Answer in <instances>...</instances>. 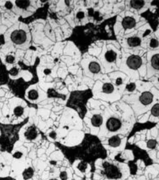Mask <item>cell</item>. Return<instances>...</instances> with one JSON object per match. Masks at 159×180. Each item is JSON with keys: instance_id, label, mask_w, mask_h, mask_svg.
<instances>
[{"instance_id": "cell-1", "label": "cell", "mask_w": 159, "mask_h": 180, "mask_svg": "<svg viewBox=\"0 0 159 180\" xmlns=\"http://www.w3.org/2000/svg\"><path fill=\"white\" fill-rule=\"evenodd\" d=\"M29 120L27 117L18 124H3L0 123V151L12 154L17 141L20 140V131Z\"/></svg>"}, {"instance_id": "cell-2", "label": "cell", "mask_w": 159, "mask_h": 180, "mask_svg": "<svg viewBox=\"0 0 159 180\" xmlns=\"http://www.w3.org/2000/svg\"><path fill=\"white\" fill-rule=\"evenodd\" d=\"M92 96V93L89 89L83 91L74 92L70 96L68 102V106L77 110L80 117L83 118L86 112V103Z\"/></svg>"}, {"instance_id": "cell-3", "label": "cell", "mask_w": 159, "mask_h": 180, "mask_svg": "<svg viewBox=\"0 0 159 180\" xmlns=\"http://www.w3.org/2000/svg\"><path fill=\"white\" fill-rule=\"evenodd\" d=\"M10 40L16 47H23L28 44L29 36L27 31L23 29H15L10 34Z\"/></svg>"}, {"instance_id": "cell-4", "label": "cell", "mask_w": 159, "mask_h": 180, "mask_svg": "<svg viewBox=\"0 0 159 180\" xmlns=\"http://www.w3.org/2000/svg\"><path fill=\"white\" fill-rule=\"evenodd\" d=\"M103 167L105 169V174L108 178L119 179L122 176V173L117 166L105 162L103 163Z\"/></svg>"}, {"instance_id": "cell-5", "label": "cell", "mask_w": 159, "mask_h": 180, "mask_svg": "<svg viewBox=\"0 0 159 180\" xmlns=\"http://www.w3.org/2000/svg\"><path fill=\"white\" fill-rule=\"evenodd\" d=\"M122 127L121 120L116 117H110L106 123V127L109 131L116 132Z\"/></svg>"}, {"instance_id": "cell-6", "label": "cell", "mask_w": 159, "mask_h": 180, "mask_svg": "<svg viewBox=\"0 0 159 180\" xmlns=\"http://www.w3.org/2000/svg\"><path fill=\"white\" fill-rule=\"evenodd\" d=\"M142 64V59L139 56L131 55L127 60V66L132 70L139 68Z\"/></svg>"}, {"instance_id": "cell-7", "label": "cell", "mask_w": 159, "mask_h": 180, "mask_svg": "<svg viewBox=\"0 0 159 180\" xmlns=\"http://www.w3.org/2000/svg\"><path fill=\"white\" fill-rule=\"evenodd\" d=\"M38 133L36 126L32 124L27 128L26 131L24 132V137L27 140L33 141L36 139L38 137Z\"/></svg>"}, {"instance_id": "cell-8", "label": "cell", "mask_w": 159, "mask_h": 180, "mask_svg": "<svg viewBox=\"0 0 159 180\" xmlns=\"http://www.w3.org/2000/svg\"><path fill=\"white\" fill-rule=\"evenodd\" d=\"M154 96L150 91H145L142 93L139 97L140 102L144 105H149L153 101Z\"/></svg>"}, {"instance_id": "cell-9", "label": "cell", "mask_w": 159, "mask_h": 180, "mask_svg": "<svg viewBox=\"0 0 159 180\" xmlns=\"http://www.w3.org/2000/svg\"><path fill=\"white\" fill-rule=\"evenodd\" d=\"M136 22L134 18L131 16H126L123 19L122 21V26L126 29H130L136 26Z\"/></svg>"}, {"instance_id": "cell-10", "label": "cell", "mask_w": 159, "mask_h": 180, "mask_svg": "<svg viewBox=\"0 0 159 180\" xmlns=\"http://www.w3.org/2000/svg\"><path fill=\"white\" fill-rule=\"evenodd\" d=\"M118 58V53L113 50H109L104 55V59L109 64L114 63Z\"/></svg>"}, {"instance_id": "cell-11", "label": "cell", "mask_w": 159, "mask_h": 180, "mask_svg": "<svg viewBox=\"0 0 159 180\" xmlns=\"http://www.w3.org/2000/svg\"><path fill=\"white\" fill-rule=\"evenodd\" d=\"M27 97L30 100L36 101L40 97V93L39 90L36 88L30 89L27 93Z\"/></svg>"}, {"instance_id": "cell-12", "label": "cell", "mask_w": 159, "mask_h": 180, "mask_svg": "<svg viewBox=\"0 0 159 180\" xmlns=\"http://www.w3.org/2000/svg\"><path fill=\"white\" fill-rule=\"evenodd\" d=\"M88 70L92 74H98L101 71V66L98 62L92 61L88 65Z\"/></svg>"}, {"instance_id": "cell-13", "label": "cell", "mask_w": 159, "mask_h": 180, "mask_svg": "<svg viewBox=\"0 0 159 180\" xmlns=\"http://www.w3.org/2000/svg\"><path fill=\"white\" fill-rule=\"evenodd\" d=\"M150 64L154 70L159 71V53H156L152 56Z\"/></svg>"}, {"instance_id": "cell-14", "label": "cell", "mask_w": 159, "mask_h": 180, "mask_svg": "<svg viewBox=\"0 0 159 180\" xmlns=\"http://www.w3.org/2000/svg\"><path fill=\"white\" fill-rule=\"evenodd\" d=\"M103 119L99 114H95L91 119V123L95 127H99L102 124Z\"/></svg>"}, {"instance_id": "cell-15", "label": "cell", "mask_w": 159, "mask_h": 180, "mask_svg": "<svg viewBox=\"0 0 159 180\" xmlns=\"http://www.w3.org/2000/svg\"><path fill=\"white\" fill-rule=\"evenodd\" d=\"M114 85L111 83H105L103 84L102 87V92L106 94H110L114 92L115 90Z\"/></svg>"}, {"instance_id": "cell-16", "label": "cell", "mask_w": 159, "mask_h": 180, "mask_svg": "<svg viewBox=\"0 0 159 180\" xmlns=\"http://www.w3.org/2000/svg\"><path fill=\"white\" fill-rule=\"evenodd\" d=\"M34 173V169L31 167H28V168L25 169L24 170L23 172L22 176L24 180H28L33 178Z\"/></svg>"}, {"instance_id": "cell-17", "label": "cell", "mask_w": 159, "mask_h": 180, "mask_svg": "<svg viewBox=\"0 0 159 180\" xmlns=\"http://www.w3.org/2000/svg\"><path fill=\"white\" fill-rule=\"evenodd\" d=\"M121 143V140L118 135H114L109 138V144L111 147L116 148L118 147Z\"/></svg>"}, {"instance_id": "cell-18", "label": "cell", "mask_w": 159, "mask_h": 180, "mask_svg": "<svg viewBox=\"0 0 159 180\" xmlns=\"http://www.w3.org/2000/svg\"><path fill=\"white\" fill-rule=\"evenodd\" d=\"M127 44L130 47H136L141 44V40L139 37H131L127 40Z\"/></svg>"}, {"instance_id": "cell-19", "label": "cell", "mask_w": 159, "mask_h": 180, "mask_svg": "<svg viewBox=\"0 0 159 180\" xmlns=\"http://www.w3.org/2000/svg\"><path fill=\"white\" fill-rule=\"evenodd\" d=\"M24 113V108L21 105L16 106L13 109V114L16 117H21Z\"/></svg>"}, {"instance_id": "cell-20", "label": "cell", "mask_w": 159, "mask_h": 180, "mask_svg": "<svg viewBox=\"0 0 159 180\" xmlns=\"http://www.w3.org/2000/svg\"><path fill=\"white\" fill-rule=\"evenodd\" d=\"M15 5L21 9H25L28 8L31 4L30 1H15Z\"/></svg>"}, {"instance_id": "cell-21", "label": "cell", "mask_w": 159, "mask_h": 180, "mask_svg": "<svg viewBox=\"0 0 159 180\" xmlns=\"http://www.w3.org/2000/svg\"><path fill=\"white\" fill-rule=\"evenodd\" d=\"M145 3L144 1H131L130 6L131 7L135 9H140L142 8L145 5Z\"/></svg>"}, {"instance_id": "cell-22", "label": "cell", "mask_w": 159, "mask_h": 180, "mask_svg": "<svg viewBox=\"0 0 159 180\" xmlns=\"http://www.w3.org/2000/svg\"><path fill=\"white\" fill-rule=\"evenodd\" d=\"M151 113L154 117H159V103H156L152 107Z\"/></svg>"}, {"instance_id": "cell-23", "label": "cell", "mask_w": 159, "mask_h": 180, "mask_svg": "<svg viewBox=\"0 0 159 180\" xmlns=\"http://www.w3.org/2000/svg\"><path fill=\"white\" fill-rule=\"evenodd\" d=\"M77 168L81 172L84 173V172H85L86 169L87 168V164L86 161H82L78 165Z\"/></svg>"}, {"instance_id": "cell-24", "label": "cell", "mask_w": 159, "mask_h": 180, "mask_svg": "<svg viewBox=\"0 0 159 180\" xmlns=\"http://www.w3.org/2000/svg\"><path fill=\"white\" fill-rule=\"evenodd\" d=\"M156 145H157V141L155 140H153V139L150 140L147 143V147L151 149H155Z\"/></svg>"}, {"instance_id": "cell-25", "label": "cell", "mask_w": 159, "mask_h": 180, "mask_svg": "<svg viewBox=\"0 0 159 180\" xmlns=\"http://www.w3.org/2000/svg\"><path fill=\"white\" fill-rule=\"evenodd\" d=\"M158 45H159V42L156 39L152 38V39L151 40V41H150V46L151 48H156L158 46Z\"/></svg>"}, {"instance_id": "cell-26", "label": "cell", "mask_w": 159, "mask_h": 180, "mask_svg": "<svg viewBox=\"0 0 159 180\" xmlns=\"http://www.w3.org/2000/svg\"><path fill=\"white\" fill-rule=\"evenodd\" d=\"M6 61L7 63L10 64H13L15 63V58L13 55H8L6 58Z\"/></svg>"}, {"instance_id": "cell-27", "label": "cell", "mask_w": 159, "mask_h": 180, "mask_svg": "<svg viewBox=\"0 0 159 180\" xmlns=\"http://www.w3.org/2000/svg\"><path fill=\"white\" fill-rule=\"evenodd\" d=\"M18 70H17L16 68L14 67V68H12L9 71V75L10 76H17V75H18Z\"/></svg>"}, {"instance_id": "cell-28", "label": "cell", "mask_w": 159, "mask_h": 180, "mask_svg": "<svg viewBox=\"0 0 159 180\" xmlns=\"http://www.w3.org/2000/svg\"><path fill=\"white\" fill-rule=\"evenodd\" d=\"M126 89L128 91L132 92L136 89V84L134 83H130L126 85Z\"/></svg>"}, {"instance_id": "cell-29", "label": "cell", "mask_w": 159, "mask_h": 180, "mask_svg": "<svg viewBox=\"0 0 159 180\" xmlns=\"http://www.w3.org/2000/svg\"><path fill=\"white\" fill-rule=\"evenodd\" d=\"M23 156V153L20 151H17L12 155L13 158H14L15 159H20L22 158Z\"/></svg>"}, {"instance_id": "cell-30", "label": "cell", "mask_w": 159, "mask_h": 180, "mask_svg": "<svg viewBox=\"0 0 159 180\" xmlns=\"http://www.w3.org/2000/svg\"><path fill=\"white\" fill-rule=\"evenodd\" d=\"M59 177L61 180H67L68 179V173L66 171H62L60 173Z\"/></svg>"}, {"instance_id": "cell-31", "label": "cell", "mask_w": 159, "mask_h": 180, "mask_svg": "<svg viewBox=\"0 0 159 180\" xmlns=\"http://www.w3.org/2000/svg\"><path fill=\"white\" fill-rule=\"evenodd\" d=\"M4 6H5V7H6V8L8 9H11L13 7V3H12V2H10V1H7V2L6 3Z\"/></svg>"}, {"instance_id": "cell-32", "label": "cell", "mask_w": 159, "mask_h": 180, "mask_svg": "<svg viewBox=\"0 0 159 180\" xmlns=\"http://www.w3.org/2000/svg\"><path fill=\"white\" fill-rule=\"evenodd\" d=\"M0 180H16L15 178L12 176H5V177H1L0 176Z\"/></svg>"}, {"instance_id": "cell-33", "label": "cell", "mask_w": 159, "mask_h": 180, "mask_svg": "<svg viewBox=\"0 0 159 180\" xmlns=\"http://www.w3.org/2000/svg\"><path fill=\"white\" fill-rule=\"evenodd\" d=\"M49 136L51 138H53V139H55V138H56L57 134L56 133V132H54V131H52V132H51V133L49 134Z\"/></svg>"}, {"instance_id": "cell-34", "label": "cell", "mask_w": 159, "mask_h": 180, "mask_svg": "<svg viewBox=\"0 0 159 180\" xmlns=\"http://www.w3.org/2000/svg\"><path fill=\"white\" fill-rule=\"evenodd\" d=\"M122 83V79L121 78H119L118 79H117V80H116V85H120Z\"/></svg>"}, {"instance_id": "cell-35", "label": "cell", "mask_w": 159, "mask_h": 180, "mask_svg": "<svg viewBox=\"0 0 159 180\" xmlns=\"http://www.w3.org/2000/svg\"><path fill=\"white\" fill-rule=\"evenodd\" d=\"M84 17V13L83 12H79L77 14V18H82Z\"/></svg>"}, {"instance_id": "cell-36", "label": "cell", "mask_w": 159, "mask_h": 180, "mask_svg": "<svg viewBox=\"0 0 159 180\" xmlns=\"http://www.w3.org/2000/svg\"><path fill=\"white\" fill-rule=\"evenodd\" d=\"M50 163L52 164V165H55L56 163V162L54 161H50Z\"/></svg>"}, {"instance_id": "cell-37", "label": "cell", "mask_w": 159, "mask_h": 180, "mask_svg": "<svg viewBox=\"0 0 159 180\" xmlns=\"http://www.w3.org/2000/svg\"><path fill=\"white\" fill-rule=\"evenodd\" d=\"M49 180H59V179H57V178H51Z\"/></svg>"}]
</instances>
